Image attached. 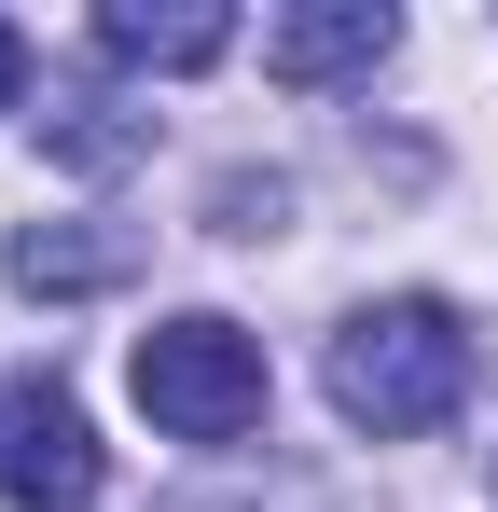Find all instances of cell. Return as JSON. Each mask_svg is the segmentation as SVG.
Segmentation results:
<instances>
[{"instance_id": "obj_1", "label": "cell", "mask_w": 498, "mask_h": 512, "mask_svg": "<svg viewBox=\"0 0 498 512\" xmlns=\"http://www.w3.org/2000/svg\"><path fill=\"white\" fill-rule=\"evenodd\" d=\"M332 416L374 429V443H415V429H443L471 402V374H485V333L443 305V291H388V305H360L346 333H332Z\"/></svg>"}, {"instance_id": "obj_2", "label": "cell", "mask_w": 498, "mask_h": 512, "mask_svg": "<svg viewBox=\"0 0 498 512\" xmlns=\"http://www.w3.org/2000/svg\"><path fill=\"white\" fill-rule=\"evenodd\" d=\"M125 374H139V416H153L166 443H249V429H263V402H277L263 333H236L222 305H180V319H153Z\"/></svg>"}, {"instance_id": "obj_3", "label": "cell", "mask_w": 498, "mask_h": 512, "mask_svg": "<svg viewBox=\"0 0 498 512\" xmlns=\"http://www.w3.org/2000/svg\"><path fill=\"white\" fill-rule=\"evenodd\" d=\"M0 499L14 512H83L97 499V429L56 374H14L0 388Z\"/></svg>"}, {"instance_id": "obj_4", "label": "cell", "mask_w": 498, "mask_h": 512, "mask_svg": "<svg viewBox=\"0 0 498 512\" xmlns=\"http://www.w3.org/2000/svg\"><path fill=\"white\" fill-rule=\"evenodd\" d=\"M388 42H402L388 0H305V14L263 28V70L277 84H360V70H388Z\"/></svg>"}, {"instance_id": "obj_5", "label": "cell", "mask_w": 498, "mask_h": 512, "mask_svg": "<svg viewBox=\"0 0 498 512\" xmlns=\"http://www.w3.org/2000/svg\"><path fill=\"white\" fill-rule=\"evenodd\" d=\"M97 56H111V70H208V56H236V14H222V0H111V14H97Z\"/></svg>"}, {"instance_id": "obj_6", "label": "cell", "mask_w": 498, "mask_h": 512, "mask_svg": "<svg viewBox=\"0 0 498 512\" xmlns=\"http://www.w3.org/2000/svg\"><path fill=\"white\" fill-rule=\"evenodd\" d=\"M111 277H139V236L125 222H28L14 236V291H42V305H83Z\"/></svg>"}, {"instance_id": "obj_7", "label": "cell", "mask_w": 498, "mask_h": 512, "mask_svg": "<svg viewBox=\"0 0 498 512\" xmlns=\"http://www.w3.org/2000/svg\"><path fill=\"white\" fill-rule=\"evenodd\" d=\"M42 153L83 167V180H111L125 153H153V111H125V97H56V111H42Z\"/></svg>"}, {"instance_id": "obj_8", "label": "cell", "mask_w": 498, "mask_h": 512, "mask_svg": "<svg viewBox=\"0 0 498 512\" xmlns=\"http://www.w3.org/2000/svg\"><path fill=\"white\" fill-rule=\"evenodd\" d=\"M166 512H346V499H319L305 471H263V485H249V471H236V485H180V499H166Z\"/></svg>"}, {"instance_id": "obj_9", "label": "cell", "mask_w": 498, "mask_h": 512, "mask_svg": "<svg viewBox=\"0 0 498 512\" xmlns=\"http://www.w3.org/2000/svg\"><path fill=\"white\" fill-rule=\"evenodd\" d=\"M277 208H291V180H222V194H208V236H277Z\"/></svg>"}, {"instance_id": "obj_10", "label": "cell", "mask_w": 498, "mask_h": 512, "mask_svg": "<svg viewBox=\"0 0 498 512\" xmlns=\"http://www.w3.org/2000/svg\"><path fill=\"white\" fill-rule=\"evenodd\" d=\"M14 97H28V42L0 28V111H14Z\"/></svg>"}]
</instances>
